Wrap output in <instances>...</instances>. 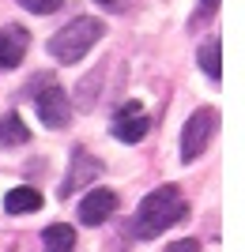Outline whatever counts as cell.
<instances>
[{"label": "cell", "instance_id": "cell-9", "mask_svg": "<svg viewBox=\"0 0 245 252\" xmlns=\"http://www.w3.org/2000/svg\"><path fill=\"white\" fill-rule=\"evenodd\" d=\"M42 192L31 189V185H19V189H11L4 196V211L8 215H31V211H42Z\"/></svg>", "mask_w": 245, "mask_h": 252}, {"label": "cell", "instance_id": "cell-8", "mask_svg": "<svg viewBox=\"0 0 245 252\" xmlns=\"http://www.w3.org/2000/svg\"><path fill=\"white\" fill-rule=\"evenodd\" d=\"M95 173H102V162H98V158H91L83 147H75V151H72V169H68V181L57 189V196H61V200L75 196V189H83Z\"/></svg>", "mask_w": 245, "mask_h": 252}, {"label": "cell", "instance_id": "cell-1", "mask_svg": "<svg viewBox=\"0 0 245 252\" xmlns=\"http://www.w3.org/2000/svg\"><path fill=\"white\" fill-rule=\"evenodd\" d=\"M189 215V207H185L181 200V189L177 185H159L155 192H147L143 196V203L136 207V219H132V233L136 237H159V233H166L170 226H177V222Z\"/></svg>", "mask_w": 245, "mask_h": 252}, {"label": "cell", "instance_id": "cell-15", "mask_svg": "<svg viewBox=\"0 0 245 252\" xmlns=\"http://www.w3.org/2000/svg\"><path fill=\"white\" fill-rule=\"evenodd\" d=\"M98 4H106V8H117V4H125V0H98Z\"/></svg>", "mask_w": 245, "mask_h": 252}, {"label": "cell", "instance_id": "cell-4", "mask_svg": "<svg viewBox=\"0 0 245 252\" xmlns=\"http://www.w3.org/2000/svg\"><path fill=\"white\" fill-rule=\"evenodd\" d=\"M215 125H219V113H215L211 105L196 109V113L185 121V128H181V162H196V158L208 151Z\"/></svg>", "mask_w": 245, "mask_h": 252}, {"label": "cell", "instance_id": "cell-10", "mask_svg": "<svg viewBox=\"0 0 245 252\" xmlns=\"http://www.w3.org/2000/svg\"><path fill=\"white\" fill-rule=\"evenodd\" d=\"M42 249L45 252H75V230L68 226V222H53V226H45Z\"/></svg>", "mask_w": 245, "mask_h": 252}, {"label": "cell", "instance_id": "cell-7", "mask_svg": "<svg viewBox=\"0 0 245 252\" xmlns=\"http://www.w3.org/2000/svg\"><path fill=\"white\" fill-rule=\"evenodd\" d=\"M113 211H117V192L113 189H91L79 200V222L83 226H102Z\"/></svg>", "mask_w": 245, "mask_h": 252}, {"label": "cell", "instance_id": "cell-14", "mask_svg": "<svg viewBox=\"0 0 245 252\" xmlns=\"http://www.w3.org/2000/svg\"><path fill=\"white\" fill-rule=\"evenodd\" d=\"M166 252H200V245L192 241V237H185V241H174Z\"/></svg>", "mask_w": 245, "mask_h": 252}, {"label": "cell", "instance_id": "cell-3", "mask_svg": "<svg viewBox=\"0 0 245 252\" xmlns=\"http://www.w3.org/2000/svg\"><path fill=\"white\" fill-rule=\"evenodd\" d=\"M27 98H34V109L45 128H64L72 121V105L64 98V87H57L53 75H38L27 83Z\"/></svg>", "mask_w": 245, "mask_h": 252}, {"label": "cell", "instance_id": "cell-16", "mask_svg": "<svg viewBox=\"0 0 245 252\" xmlns=\"http://www.w3.org/2000/svg\"><path fill=\"white\" fill-rule=\"evenodd\" d=\"M200 4H204V11H208V8H219V0H200Z\"/></svg>", "mask_w": 245, "mask_h": 252}, {"label": "cell", "instance_id": "cell-6", "mask_svg": "<svg viewBox=\"0 0 245 252\" xmlns=\"http://www.w3.org/2000/svg\"><path fill=\"white\" fill-rule=\"evenodd\" d=\"M27 49H31V31H27V27H15V23H4V27H0V72L19 68Z\"/></svg>", "mask_w": 245, "mask_h": 252}, {"label": "cell", "instance_id": "cell-11", "mask_svg": "<svg viewBox=\"0 0 245 252\" xmlns=\"http://www.w3.org/2000/svg\"><path fill=\"white\" fill-rule=\"evenodd\" d=\"M31 143V128L23 125L19 113H4L0 117V147H23Z\"/></svg>", "mask_w": 245, "mask_h": 252}, {"label": "cell", "instance_id": "cell-2", "mask_svg": "<svg viewBox=\"0 0 245 252\" xmlns=\"http://www.w3.org/2000/svg\"><path fill=\"white\" fill-rule=\"evenodd\" d=\"M106 34V23L95 19V15H79V19H72L64 31H57L49 42H45V49H49V57H53L57 64H79L87 57V49L98 42Z\"/></svg>", "mask_w": 245, "mask_h": 252}, {"label": "cell", "instance_id": "cell-12", "mask_svg": "<svg viewBox=\"0 0 245 252\" xmlns=\"http://www.w3.org/2000/svg\"><path fill=\"white\" fill-rule=\"evenodd\" d=\"M219 53H223V45H219V38H204L200 42V53H196V61H200V72L208 75V79H223V61H219Z\"/></svg>", "mask_w": 245, "mask_h": 252}, {"label": "cell", "instance_id": "cell-5", "mask_svg": "<svg viewBox=\"0 0 245 252\" xmlns=\"http://www.w3.org/2000/svg\"><path fill=\"white\" fill-rule=\"evenodd\" d=\"M147 128H151V117L143 113V105L128 102V105H121V109H117L109 132H113V139H121V143H140V139L147 136Z\"/></svg>", "mask_w": 245, "mask_h": 252}, {"label": "cell", "instance_id": "cell-13", "mask_svg": "<svg viewBox=\"0 0 245 252\" xmlns=\"http://www.w3.org/2000/svg\"><path fill=\"white\" fill-rule=\"evenodd\" d=\"M15 4L27 8V11H34V15H53V11H61L64 0H15Z\"/></svg>", "mask_w": 245, "mask_h": 252}]
</instances>
